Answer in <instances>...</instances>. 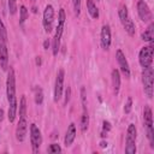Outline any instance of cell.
<instances>
[{"label":"cell","instance_id":"cell-1","mask_svg":"<svg viewBox=\"0 0 154 154\" xmlns=\"http://www.w3.org/2000/svg\"><path fill=\"white\" fill-rule=\"evenodd\" d=\"M64 24H65V11L63 8H60V11H59V18H58V25H57L55 35H54V38H53V55H57L58 52H59L60 38H61V35H63Z\"/></svg>","mask_w":154,"mask_h":154},{"label":"cell","instance_id":"cell-2","mask_svg":"<svg viewBox=\"0 0 154 154\" xmlns=\"http://www.w3.org/2000/svg\"><path fill=\"white\" fill-rule=\"evenodd\" d=\"M153 78H154V71L153 67L149 65L147 67H143L142 71V82L144 87V93L149 99L153 97Z\"/></svg>","mask_w":154,"mask_h":154},{"label":"cell","instance_id":"cell-3","mask_svg":"<svg viewBox=\"0 0 154 154\" xmlns=\"http://www.w3.org/2000/svg\"><path fill=\"white\" fill-rule=\"evenodd\" d=\"M6 94H7V101L8 103H17L16 99V81H14V71L10 67L7 73V81H6Z\"/></svg>","mask_w":154,"mask_h":154},{"label":"cell","instance_id":"cell-4","mask_svg":"<svg viewBox=\"0 0 154 154\" xmlns=\"http://www.w3.org/2000/svg\"><path fill=\"white\" fill-rule=\"evenodd\" d=\"M8 63V52H7V36L6 30L0 29V65L2 70H6Z\"/></svg>","mask_w":154,"mask_h":154},{"label":"cell","instance_id":"cell-5","mask_svg":"<svg viewBox=\"0 0 154 154\" xmlns=\"http://www.w3.org/2000/svg\"><path fill=\"white\" fill-rule=\"evenodd\" d=\"M153 41L150 42V46H144L142 47V49L140 51V55H138V60L142 67H147L149 65H152L153 61Z\"/></svg>","mask_w":154,"mask_h":154},{"label":"cell","instance_id":"cell-6","mask_svg":"<svg viewBox=\"0 0 154 154\" xmlns=\"http://www.w3.org/2000/svg\"><path fill=\"white\" fill-rule=\"evenodd\" d=\"M136 126L134 124H130L126 132V146H125V153L128 154H135L136 153Z\"/></svg>","mask_w":154,"mask_h":154},{"label":"cell","instance_id":"cell-7","mask_svg":"<svg viewBox=\"0 0 154 154\" xmlns=\"http://www.w3.org/2000/svg\"><path fill=\"white\" fill-rule=\"evenodd\" d=\"M30 142H31V147H32L34 153H37L40 149V146L42 143V136H41L40 129L35 124L30 125Z\"/></svg>","mask_w":154,"mask_h":154},{"label":"cell","instance_id":"cell-8","mask_svg":"<svg viewBox=\"0 0 154 154\" xmlns=\"http://www.w3.org/2000/svg\"><path fill=\"white\" fill-rule=\"evenodd\" d=\"M54 22V8L52 5H47L43 11V28L46 32H51Z\"/></svg>","mask_w":154,"mask_h":154},{"label":"cell","instance_id":"cell-9","mask_svg":"<svg viewBox=\"0 0 154 154\" xmlns=\"http://www.w3.org/2000/svg\"><path fill=\"white\" fill-rule=\"evenodd\" d=\"M64 70L60 69L57 73V78H55V84H54V101L58 102L61 97L63 94V85H64Z\"/></svg>","mask_w":154,"mask_h":154},{"label":"cell","instance_id":"cell-10","mask_svg":"<svg viewBox=\"0 0 154 154\" xmlns=\"http://www.w3.org/2000/svg\"><path fill=\"white\" fill-rule=\"evenodd\" d=\"M137 12H138V16H140L141 20L149 22L152 19V12H150L148 5L144 2V0H140L137 2Z\"/></svg>","mask_w":154,"mask_h":154},{"label":"cell","instance_id":"cell-11","mask_svg":"<svg viewBox=\"0 0 154 154\" xmlns=\"http://www.w3.org/2000/svg\"><path fill=\"white\" fill-rule=\"evenodd\" d=\"M116 57H117V60H118V64H119V67H120L123 75L126 78H129L130 77V67H129V64H128V60H126L124 53L120 49H118L116 53Z\"/></svg>","mask_w":154,"mask_h":154},{"label":"cell","instance_id":"cell-12","mask_svg":"<svg viewBox=\"0 0 154 154\" xmlns=\"http://www.w3.org/2000/svg\"><path fill=\"white\" fill-rule=\"evenodd\" d=\"M26 130H28L26 118L25 117H20L19 118V122H18V125H17V129H16V138L19 142L24 141L25 135H26Z\"/></svg>","mask_w":154,"mask_h":154},{"label":"cell","instance_id":"cell-13","mask_svg":"<svg viewBox=\"0 0 154 154\" xmlns=\"http://www.w3.org/2000/svg\"><path fill=\"white\" fill-rule=\"evenodd\" d=\"M101 46L105 51H107L111 46V29L107 24L102 25L101 28Z\"/></svg>","mask_w":154,"mask_h":154},{"label":"cell","instance_id":"cell-14","mask_svg":"<svg viewBox=\"0 0 154 154\" xmlns=\"http://www.w3.org/2000/svg\"><path fill=\"white\" fill-rule=\"evenodd\" d=\"M76 138V125L73 123H71L67 128V131H66V135H65V140H64V143L66 147L71 146L72 142L75 141Z\"/></svg>","mask_w":154,"mask_h":154},{"label":"cell","instance_id":"cell-15","mask_svg":"<svg viewBox=\"0 0 154 154\" xmlns=\"http://www.w3.org/2000/svg\"><path fill=\"white\" fill-rule=\"evenodd\" d=\"M112 85H113L114 93L118 94L119 88H120V75H119V71L117 69L112 70Z\"/></svg>","mask_w":154,"mask_h":154},{"label":"cell","instance_id":"cell-16","mask_svg":"<svg viewBox=\"0 0 154 154\" xmlns=\"http://www.w3.org/2000/svg\"><path fill=\"white\" fill-rule=\"evenodd\" d=\"M143 119H144V124L147 128L153 126V116H152V109L149 106H144L143 109Z\"/></svg>","mask_w":154,"mask_h":154},{"label":"cell","instance_id":"cell-17","mask_svg":"<svg viewBox=\"0 0 154 154\" xmlns=\"http://www.w3.org/2000/svg\"><path fill=\"white\" fill-rule=\"evenodd\" d=\"M153 37H154V23H150L149 26L147 28V30H144V32H142L141 38H142L143 41H149V42H152V41H153Z\"/></svg>","mask_w":154,"mask_h":154},{"label":"cell","instance_id":"cell-18","mask_svg":"<svg viewBox=\"0 0 154 154\" xmlns=\"http://www.w3.org/2000/svg\"><path fill=\"white\" fill-rule=\"evenodd\" d=\"M89 125V116H88V111H87V106L83 107V113L81 117V130L82 132H85Z\"/></svg>","mask_w":154,"mask_h":154},{"label":"cell","instance_id":"cell-19","mask_svg":"<svg viewBox=\"0 0 154 154\" xmlns=\"http://www.w3.org/2000/svg\"><path fill=\"white\" fill-rule=\"evenodd\" d=\"M87 8H88L89 14H90L94 19L99 18V10H97V7L95 6V4H94L93 0H87Z\"/></svg>","mask_w":154,"mask_h":154},{"label":"cell","instance_id":"cell-20","mask_svg":"<svg viewBox=\"0 0 154 154\" xmlns=\"http://www.w3.org/2000/svg\"><path fill=\"white\" fill-rule=\"evenodd\" d=\"M123 25H124L125 31H126L130 36H134V35H135V24H134V22L131 20V18H130V17H129L124 23H123Z\"/></svg>","mask_w":154,"mask_h":154},{"label":"cell","instance_id":"cell-21","mask_svg":"<svg viewBox=\"0 0 154 154\" xmlns=\"http://www.w3.org/2000/svg\"><path fill=\"white\" fill-rule=\"evenodd\" d=\"M118 14H119V18H120L122 24L129 18V12H128V8H126L125 5H122V6H120V8H119V11H118Z\"/></svg>","mask_w":154,"mask_h":154},{"label":"cell","instance_id":"cell-22","mask_svg":"<svg viewBox=\"0 0 154 154\" xmlns=\"http://www.w3.org/2000/svg\"><path fill=\"white\" fill-rule=\"evenodd\" d=\"M25 116H26V99L23 95L20 97V102H19V118L25 117Z\"/></svg>","mask_w":154,"mask_h":154},{"label":"cell","instance_id":"cell-23","mask_svg":"<svg viewBox=\"0 0 154 154\" xmlns=\"http://www.w3.org/2000/svg\"><path fill=\"white\" fill-rule=\"evenodd\" d=\"M16 113H17V103H10V107H8V120L11 123L14 122Z\"/></svg>","mask_w":154,"mask_h":154},{"label":"cell","instance_id":"cell-24","mask_svg":"<svg viewBox=\"0 0 154 154\" xmlns=\"http://www.w3.org/2000/svg\"><path fill=\"white\" fill-rule=\"evenodd\" d=\"M26 18H28V10L24 5H22L19 8V24H24Z\"/></svg>","mask_w":154,"mask_h":154},{"label":"cell","instance_id":"cell-25","mask_svg":"<svg viewBox=\"0 0 154 154\" xmlns=\"http://www.w3.org/2000/svg\"><path fill=\"white\" fill-rule=\"evenodd\" d=\"M43 101V93H42V89L36 87L35 88V102L37 105H41Z\"/></svg>","mask_w":154,"mask_h":154},{"label":"cell","instance_id":"cell-26","mask_svg":"<svg viewBox=\"0 0 154 154\" xmlns=\"http://www.w3.org/2000/svg\"><path fill=\"white\" fill-rule=\"evenodd\" d=\"M8 10L11 14H14L17 11V0H8Z\"/></svg>","mask_w":154,"mask_h":154},{"label":"cell","instance_id":"cell-27","mask_svg":"<svg viewBox=\"0 0 154 154\" xmlns=\"http://www.w3.org/2000/svg\"><path fill=\"white\" fill-rule=\"evenodd\" d=\"M49 153H52V154H57V153H60L61 152V148H60V146L59 144H57V143H53V144H51L49 146Z\"/></svg>","mask_w":154,"mask_h":154},{"label":"cell","instance_id":"cell-28","mask_svg":"<svg viewBox=\"0 0 154 154\" xmlns=\"http://www.w3.org/2000/svg\"><path fill=\"white\" fill-rule=\"evenodd\" d=\"M131 108H132V99L129 96L128 100H126V103H125V106H124V112H125V113H130Z\"/></svg>","mask_w":154,"mask_h":154},{"label":"cell","instance_id":"cell-29","mask_svg":"<svg viewBox=\"0 0 154 154\" xmlns=\"http://www.w3.org/2000/svg\"><path fill=\"white\" fill-rule=\"evenodd\" d=\"M73 10H75V14L79 16V13H81V0H73Z\"/></svg>","mask_w":154,"mask_h":154},{"label":"cell","instance_id":"cell-30","mask_svg":"<svg viewBox=\"0 0 154 154\" xmlns=\"http://www.w3.org/2000/svg\"><path fill=\"white\" fill-rule=\"evenodd\" d=\"M70 95H71V89H70V87H67L66 90H65V101H64V105H67V102L70 100Z\"/></svg>","mask_w":154,"mask_h":154},{"label":"cell","instance_id":"cell-31","mask_svg":"<svg viewBox=\"0 0 154 154\" xmlns=\"http://www.w3.org/2000/svg\"><path fill=\"white\" fill-rule=\"evenodd\" d=\"M102 129H103V131H106V132H108L109 130H111V124H109V122H107V120H103L102 122Z\"/></svg>","mask_w":154,"mask_h":154},{"label":"cell","instance_id":"cell-32","mask_svg":"<svg viewBox=\"0 0 154 154\" xmlns=\"http://www.w3.org/2000/svg\"><path fill=\"white\" fill-rule=\"evenodd\" d=\"M48 47H49V41L46 40V41L43 42V48H45V49H48Z\"/></svg>","mask_w":154,"mask_h":154},{"label":"cell","instance_id":"cell-33","mask_svg":"<svg viewBox=\"0 0 154 154\" xmlns=\"http://www.w3.org/2000/svg\"><path fill=\"white\" fill-rule=\"evenodd\" d=\"M106 146H107V142H105V141H101V142H100V147H101V148H105Z\"/></svg>","mask_w":154,"mask_h":154},{"label":"cell","instance_id":"cell-34","mask_svg":"<svg viewBox=\"0 0 154 154\" xmlns=\"http://www.w3.org/2000/svg\"><path fill=\"white\" fill-rule=\"evenodd\" d=\"M2 119H4V111L0 108V122H1Z\"/></svg>","mask_w":154,"mask_h":154},{"label":"cell","instance_id":"cell-35","mask_svg":"<svg viewBox=\"0 0 154 154\" xmlns=\"http://www.w3.org/2000/svg\"><path fill=\"white\" fill-rule=\"evenodd\" d=\"M36 64H37V65H41V58H40V57L36 58Z\"/></svg>","mask_w":154,"mask_h":154},{"label":"cell","instance_id":"cell-36","mask_svg":"<svg viewBox=\"0 0 154 154\" xmlns=\"http://www.w3.org/2000/svg\"><path fill=\"white\" fill-rule=\"evenodd\" d=\"M0 29H5V25H4L2 20H1V18H0Z\"/></svg>","mask_w":154,"mask_h":154},{"label":"cell","instance_id":"cell-37","mask_svg":"<svg viewBox=\"0 0 154 154\" xmlns=\"http://www.w3.org/2000/svg\"><path fill=\"white\" fill-rule=\"evenodd\" d=\"M31 1H32V2H35V1H36V0H31Z\"/></svg>","mask_w":154,"mask_h":154}]
</instances>
